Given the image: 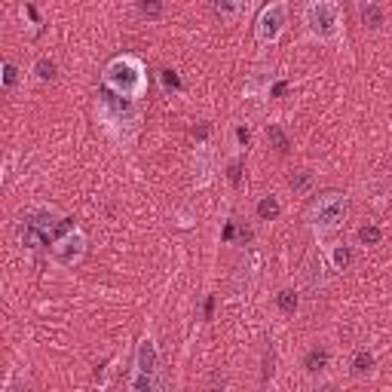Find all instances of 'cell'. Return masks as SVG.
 Here are the masks:
<instances>
[{
    "mask_svg": "<svg viewBox=\"0 0 392 392\" xmlns=\"http://www.w3.org/2000/svg\"><path fill=\"white\" fill-rule=\"evenodd\" d=\"M105 86L114 92L117 98H142L147 89V77H144V64L135 55H120L105 68Z\"/></svg>",
    "mask_w": 392,
    "mask_h": 392,
    "instance_id": "cell-1",
    "label": "cell"
},
{
    "mask_svg": "<svg viewBox=\"0 0 392 392\" xmlns=\"http://www.w3.org/2000/svg\"><path fill=\"white\" fill-rule=\"evenodd\" d=\"M68 230H74L71 218H62V214H55V212H34L22 221L18 239H22L25 248H46V246H52L55 239H62Z\"/></svg>",
    "mask_w": 392,
    "mask_h": 392,
    "instance_id": "cell-2",
    "label": "cell"
},
{
    "mask_svg": "<svg viewBox=\"0 0 392 392\" xmlns=\"http://www.w3.org/2000/svg\"><path fill=\"white\" fill-rule=\"evenodd\" d=\"M304 25L316 40L322 43H338L343 34V16L338 0H310L304 6Z\"/></svg>",
    "mask_w": 392,
    "mask_h": 392,
    "instance_id": "cell-3",
    "label": "cell"
},
{
    "mask_svg": "<svg viewBox=\"0 0 392 392\" xmlns=\"http://www.w3.org/2000/svg\"><path fill=\"white\" fill-rule=\"evenodd\" d=\"M347 212H350V202L347 196L331 190V193H322L319 200L310 205V212H306V221H310V227L316 236H328V233L340 230L343 221H347Z\"/></svg>",
    "mask_w": 392,
    "mask_h": 392,
    "instance_id": "cell-4",
    "label": "cell"
},
{
    "mask_svg": "<svg viewBox=\"0 0 392 392\" xmlns=\"http://www.w3.org/2000/svg\"><path fill=\"white\" fill-rule=\"evenodd\" d=\"M285 25H288V4L285 0H273V4L264 6L258 16V43L273 46L279 37H282Z\"/></svg>",
    "mask_w": 392,
    "mask_h": 392,
    "instance_id": "cell-5",
    "label": "cell"
},
{
    "mask_svg": "<svg viewBox=\"0 0 392 392\" xmlns=\"http://www.w3.org/2000/svg\"><path fill=\"white\" fill-rule=\"evenodd\" d=\"M83 255H86V236H83L77 227L68 230L62 239L52 242V258H55V264H62V267L80 264Z\"/></svg>",
    "mask_w": 392,
    "mask_h": 392,
    "instance_id": "cell-6",
    "label": "cell"
},
{
    "mask_svg": "<svg viewBox=\"0 0 392 392\" xmlns=\"http://www.w3.org/2000/svg\"><path fill=\"white\" fill-rule=\"evenodd\" d=\"M156 371H160V350H156V343L151 338H144L135 350V374L156 377Z\"/></svg>",
    "mask_w": 392,
    "mask_h": 392,
    "instance_id": "cell-7",
    "label": "cell"
},
{
    "mask_svg": "<svg viewBox=\"0 0 392 392\" xmlns=\"http://www.w3.org/2000/svg\"><path fill=\"white\" fill-rule=\"evenodd\" d=\"M350 368H352V374H356V377H365V374H371V371H374V356H371L368 350H362V352H356V356H352Z\"/></svg>",
    "mask_w": 392,
    "mask_h": 392,
    "instance_id": "cell-8",
    "label": "cell"
},
{
    "mask_svg": "<svg viewBox=\"0 0 392 392\" xmlns=\"http://www.w3.org/2000/svg\"><path fill=\"white\" fill-rule=\"evenodd\" d=\"M331 267L338 270V273L350 270V267H352V248H350V246H334V248H331Z\"/></svg>",
    "mask_w": 392,
    "mask_h": 392,
    "instance_id": "cell-9",
    "label": "cell"
},
{
    "mask_svg": "<svg viewBox=\"0 0 392 392\" xmlns=\"http://www.w3.org/2000/svg\"><path fill=\"white\" fill-rule=\"evenodd\" d=\"M258 214H260V221L279 218V200H276V196H264V200L258 202Z\"/></svg>",
    "mask_w": 392,
    "mask_h": 392,
    "instance_id": "cell-10",
    "label": "cell"
},
{
    "mask_svg": "<svg viewBox=\"0 0 392 392\" xmlns=\"http://www.w3.org/2000/svg\"><path fill=\"white\" fill-rule=\"evenodd\" d=\"M212 6H214V13H218L221 18H236L239 16V0H212Z\"/></svg>",
    "mask_w": 392,
    "mask_h": 392,
    "instance_id": "cell-11",
    "label": "cell"
},
{
    "mask_svg": "<svg viewBox=\"0 0 392 392\" xmlns=\"http://www.w3.org/2000/svg\"><path fill=\"white\" fill-rule=\"evenodd\" d=\"M362 22L371 25V28H380V22H384V16H380V6L374 4V0H368V6H362Z\"/></svg>",
    "mask_w": 392,
    "mask_h": 392,
    "instance_id": "cell-12",
    "label": "cell"
},
{
    "mask_svg": "<svg viewBox=\"0 0 392 392\" xmlns=\"http://www.w3.org/2000/svg\"><path fill=\"white\" fill-rule=\"evenodd\" d=\"M325 365H328V352H325V350H313L310 356H306V371H310V374L322 371Z\"/></svg>",
    "mask_w": 392,
    "mask_h": 392,
    "instance_id": "cell-13",
    "label": "cell"
},
{
    "mask_svg": "<svg viewBox=\"0 0 392 392\" xmlns=\"http://www.w3.org/2000/svg\"><path fill=\"white\" fill-rule=\"evenodd\" d=\"M55 62H50V59H40L37 62V68H34V74H37V80H43V83H50V80H55Z\"/></svg>",
    "mask_w": 392,
    "mask_h": 392,
    "instance_id": "cell-14",
    "label": "cell"
},
{
    "mask_svg": "<svg viewBox=\"0 0 392 392\" xmlns=\"http://www.w3.org/2000/svg\"><path fill=\"white\" fill-rule=\"evenodd\" d=\"M380 236H384V233H380L377 227H362L359 230V242H362V246H377Z\"/></svg>",
    "mask_w": 392,
    "mask_h": 392,
    "instance_id": "cell-15",
    "label": "cell"
},
{
    "mask_svg": "<svg viewBox=\"0 0 392 392\" xmlns=\"http://www.w3.org/2000/svg\"><path fill=\"white\" fill-rule=\"evenodd\" d=\"M160 80H163V89L166 92H178L181 89V80L175 71H160Z\"/></svg>",
    "mask_w": 392,
    "mask_h": 392,
    "instance_id": "cell-16",
    "label": "cell"
},
{
    "mask_svg": "<svg viewBox=\"0 0 392 392\" xmlns=\"http://www.w3.org/2000/svg\"><path fill=\"white\" fill-rule=\"evenodd\" d=\"M267 135L273 138V144H276V151H279V154H285V151H288V138H285V132H282V129L270 126V129H267Z\"/></svg>",
    "mask_w": 392,
    "mask_h": 392,
    "instance_id": "cell-17",
    "label": "cell"
},
{
    "mask_svg": "<svg viewBox=\"0 0 392 392\" xmlns=\"http://www.w3.org/2000/svg\"><path fill=\"white\" fill-rule=\"evenodd\" d=\"M279 306H282L285 313H294L297 310V294L294 292H282V294H279Z\"/></svg>",
    "mask_w": 392,
    "mask_h": 392,
    "instance_id": "cell-18",
    "label": "cell"
},
{
    "mask_svg": "<svg viewBox=\"0 0 392 392\" xmlns=\"http://www.w3.org/2000/svg\"><path fill=\"white\" fill-rule=\"evenodd\" d=\"M142 13L151 16V18H156V16L163 13V0H142Z\"/></svg>",
    "mask_w": 392,
    "mask_h": 392,
    "instance_id": "cell-19",
    "label": "cell"
},
{
    "mask_svg": "<svg viewBox=\"0 0 392 392\" xmlns=\"http://www.w3.org/2000/svg\"><path fill=\"white\" fill-rule=\"evenodd\" d=\"M16 80H18V71H16V64L13 62H6L4 64V86H16Z\"/></svg>",
    "mask_w": 392,
    "mask_h": 392,
    "instance_id": "cell-20",
    "label": "cell"
},
{
    "mask_svg": "<svg viewBox=\"0 0 392 392\" xmlns=\"http://www.w3.org/2000/svg\"><path fill=\"white\" fill-rule=\"evenodd\" d=\"M306 184H310V175H306V172H301L297 178H292V188H294V190H304Z\"/></svg>",
    "mask_w": 392,
    "mask_h": 392,
    "instance_id": "cell-21",
    "label": "cell"
},
{
    "mask_svg": "<svg viewBox=\"0 0 392 392\" xmlns=\"http://www.w3.org/2000/svg\"><path fill=\"white\" fill-rule=\"evenodd\" d=\"M258 4V0H246V9H251V6H255Z\"/></svg>",
    "mask_w": 392,
    "mask_h": 392,
    "instance_id": "cell-22",
    "label": "cell"
}]
</instances>
